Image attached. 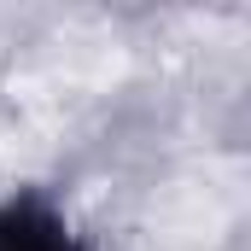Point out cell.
Wrapping results in <instances>:
<instances>
[{"label": "cell", "mask_w": 251, "mask_h": 251, "mask_svg": "<svg viewBox=\"0 0 251 251\" xmlns=\"http://www.w3.org/2000/svg\"><path fill=\"white\" fill-rule=\"evenodd\" d=\"M0 251H88V246L47 193L24 187L0 199Z\"/></svg>", "instance_id": "6da1fadb"}]
</instances>
